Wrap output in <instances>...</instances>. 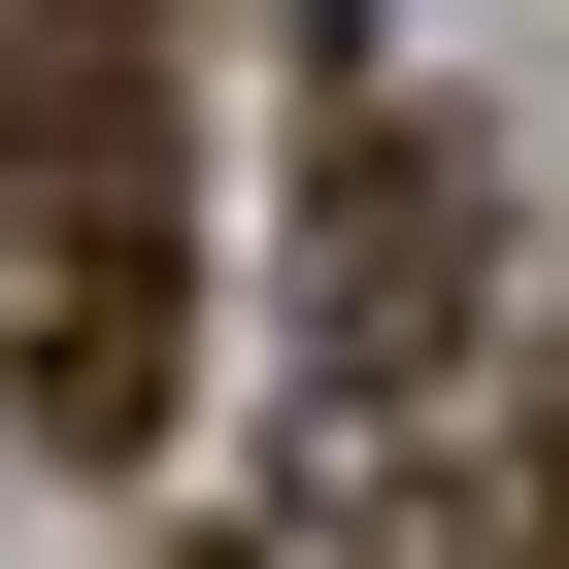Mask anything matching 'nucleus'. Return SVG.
<instances>
[{
	"mask_svg": "<svg viewBox=\"0 0 569 569\" xmlns=\"http://www.w3.org/2000/svg\"><path fill=\"white\" fill-rule=\"evenodd\" d=\"M0 402L68 469L201 436V101L134 0H0Z\"/></svg>",
	"mask_w": 569,
	"mask_h": 569,
	"instance_id": "1",
	"label": "nucleus"
},
{
	"mask_svg": "<svg viewBox=\"0 0 569 569\" xmlns=\"http://www.w3.org/2000/svg\"><path fill=\"white\" fill-rule=\"evenodd\" d=\"M469 268H502V168H469L436 101H336V201H302L336 436H469Z\"/></svg>",
	"mask_w": 569,
	"mask_h": 569,
	"instance_id": "2",
	"label": "nucleus"
},
{
	"mask_svg": "<svg viewBox=\"0 0 569 569\" xmlns=\"http://www.w3.org/2000/svg\"><path fill=\"white\" fill-rule=\"evenodd\" d=\"M469 502H502V569H569V336L502 369V436H469Z\"/></svg>",
	"mask_w": 569,
	"mask_h": 569,
	"instance_id": "3",
	"label": "nucleus"
}]
</instances>
